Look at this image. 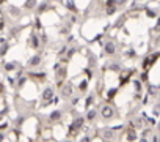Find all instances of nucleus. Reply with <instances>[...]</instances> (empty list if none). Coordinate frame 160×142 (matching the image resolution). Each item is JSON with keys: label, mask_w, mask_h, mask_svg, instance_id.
<instances>
[{"label": "nucleus", "mask_w": 160, "mask_h": 142, "mask_svg": "<svg viewBox=\"0 0 160 142\" xmlns=\"http://www.w3.org/2000/svg\"><path fill=\"white\" fill-rule=\"evenodd\" d=\"M58 118H61V112H60V111H55V112L50 114V120H52V122H55V120H58Z\"/></svg>", "instance_id": "9"}, {"label": "nucleus", "mask_w": 160, "mask_h": 142, "mask_svg": "<svg viewBox=\"0 0 160 142\" xmlns=\"http://www.w3.org/2000/svg\"><path fill=\"white\" fill-rule=\"evenodd\" d=\"M66 7H68L69 10H72V11H75V3L72 2V0H68V2H66Z\"/></svg>", "instance_id": "11"}, {"label": "nucleus", "mask_w": 160, "mask_h": 142, "mask_svg": "<svg viewBox=\"0 0 160 142\" xmlns=\"http://www.w3.org/2000/svg\"><path fill=\"white\" fill-rule=\"evenodd\" d=\"M113 115H115V111H113L112 106H104L102 107V117L104 118H112Z\"/></svg>", "instance_id": "3"}, {"label": "nucleus", "mask_w": 160, "mask_h": 142, "mask_svg": "<svg viewBox=\"0 0 160 142\" xmlns=\"http://www.w3.org/2000/svg\"><path fill=\"white\" fill-rule=\"evenodd\" d=\"M127 139H129V141H135V139H137V133H135L134 128H130V129L127 131Z\"/></svg>", "instance_id": "8"}, {"label": "nucleus", "mask_w": 160, "mask_h": 142, "mask_svg": "<svg viewBox=\"0 0 160 142\" xmlns=\"http://www.w3.org/2000/svg\"><path fill=\"white\" fill-rule=\"evenodd\" d=\"M110 70L118 71V70H119V65H118V63H112V65H110Z\"/></svg>", "instance_id": "16"}, {"label": "nucleus", "mask_w": 160, "mask_h": 142, "mask_svg": "<svg viewBox=\"0 0 160 142\" xmlns=\"http://www.w3.org/2000/svg\"><path fill=\"white\" fill-rule=\"evenodd\" d=\"M7 49H8V46L5 44V46L2 47V51H0V54H2V55H5V52H7Z\"/></svg>", "instance_id": "19"}, {"label": "nucleus", "mask_w": 160, "mask_h": 142, "mask_svg": "<svg viewBox=\"0 0 160 142\" xmlns=\"http://www.w3.org/2000/svg\"><path fill=\"white\" fill-rule=\"evenodd\" d=\"M46 5H47V3H41V7H39V11H44V10H46Z\"/></svg>", "instance_id": "23"}, {"label": "nucleus", "mask_w": 160, "mask_h": 142, "mask_svg": "<svg viewBox=\"0 0 160 142\" xmlns=\"http://www.w3.org/2000/svg\"><path fill=\"white\" fill-rule=\"evenodd\" d=\"M80 89L83 90V89H86V82H82V85H80Z\"/></svg>", "instance_id": "25"}, {"label": "nucleus", "mask_w": 160, "mask_h": 142, "mask_svg": "<svg viewBox=\"0 0 160 142\" xmlns=\"http://www.w3.org/2000/svg\"><path fill=\"white\" fill-rule=\"evenodd\" d=\"M83 123H85V118H82V117H79V118H75L72 123H71V126H69V131H71V134H74V133H77V129H80L82 126H83Z\"/></svg>", "instance_id": "1"}, {"label": "nucleus", "mask_w": 160, "mask_h": 142, "mask_svg": "<svg viewBox=\"0 0 160 142\" xmlns=\"http://www.w3.org/2000/svg\"><path fill=\"white\" fill-rule=\"evenodd\" d=\"M14 67H16L14 63H7V65H5V70H7V71H13Z\"/></svg>", "instance_id": "14"}, {"label": "nucleus", "mask_w": 160, "mask_h": 142, "mask_svg": "<svg viewBox=\"0 0 160 142\" xmlns=\"http://www.w3.org/2000/svg\"><path fill=\"white\" fill-rule=\"evenodd\" d=\"M146 14H148V16H151V18H154V16H156V13H154V11H151V10H148V11H146Z\"/></svg>", "instance_id": "21"}, {"label": "nucleus", "mask_w": 160, "mask_h": 142, "mask_svg": "<svg viewBox=\"0 0 160 142\" xmlns=\"http://www.w3.org/2000/svg\"><path fill=\"white\" fill-rule=\"evenodd\" d=\"M115 10H116V7H115V5H113V7H108V8H107V13L112 14V13H115Z\"/></svg>", "instance_id": "17"}, {"label": "nucleus", "mask_w": 160, "mask_h": 142, "mask_svg": "<svg viewBox=\"0 0 160 142\" xmlns=\"http://www.w3.org/2000/svg\"><path fill=\"white\" fill-rule=\"evenodd\" d=\"M57 81H58V87L63 84V79H64V76H66V68H64V65H57Z\"/></svg>", "instance_id": "2"}, {"label": "nucleus", "mask_w": 160, "mask_h": 142, "mask_svg": "<svg viewBox=\"0 0 160 142\" xmlns=\"http://www.w3.org/2000/svg\"><path fill=\"white\" fill-rule=\"evenodd\" d=\"M115 52H116V47H115V43H112V41H107V43H105V54H107V55H113Z\"/></svg>", "instance_id": "4"}, {"label": "nucleus", "mask_w": 160, "mask_h": 142, "mask_svg": "<svg viewBox=\"0 0 160 142\" xmlns=\"http://www.w3.org/2000/svg\"><path fill=\"white\" fill-rule=\"evenodd\" d=\"M134 84H135V87H137V90H138V92H140V90H141V85H140V82H138V81H135V82H134Z\"/></svg>", "instance_id": "20"}, {"label": "nucleus", "mask_w": 160, "mask_h": 142, "mask_svg": "<svg viewBox=\"0 0 160 142\" xmlns=\"http://www.w3.org/2000/svg\"><path fill=\"white\" fill-rule=\"evenodd\" d=\"M126 2V0H118V3H124Z\"/></svg>", "instance_id": "26"}, {"label": "nucleus", "mask_w": 160, "mask_h": 142, "mask_svg": "<svg viewBox=\"0 0 160 142\" xmlns=\"http://www.w3.org/2000/svg\"><path fill=\"white\" fill-rule=\"evenodd\" d=\"M3 139V134H0V141H2Z\"/></svg>", "instance_id": "27"}, {"label": "nucleus", "mask_w": 160, "mask_h": 142, "mask_svg": "<svg viewBox=\"0 0 160 142\" xmlns=\"http://www.w3.org/2000/svg\"><path fill=\"white\" fill-rule=\"evenodd\" d=\"M71 95V85H66L63 89V96H69Z\"/></svg>", "instance_id": "12"}, {"label": "nucleus", "mask_w": 160, "mask_h": 142, "mask_svg": "<svg viewBox=\"0 0 160 142\" xmlns=\"http://www.w3.org/2000/svg\"><path fill=\"white\" fill-rule=\"evenodd\" d=\"M24 82H25V78H20V79H19V85H22Z\"/></svg>", "instance_id": "24"}, {"label": "nucleus", "mask_w": 160, "mask_h": 142, "mask_svg": "<svg viewBox=\"0 0 160 142\" xmlns=\"http://www.w3.org/2000/svg\"><path fill=\"white\" fill-rule=\"evenodd\" d=\"M30 46L31 47H38V46H39V40H38V36H35V35L30 36Z\"/></svg>", "instance_id": "7"}, {"label": "nucleus", "mask_w": 160, "mask_h": 142, "mask_svg": "<svg viewBox=\"0 0 160 142\" xmlns=\"http://www.w3.org/2000/svg\"><path fill=\"white\" fill-rule=\"evenodd\" d=\"M35 7H36V0H27V2H25V8L31 10V8H35Z\"/></svg>", "instance_id": "10"}, {"label": "nucleus", "mask_w": 160, "mask_h": 142, "mask_svg": "<svg viewBox=\"0 0 160 142\" xmlns=\"http://www.w3.org/2000/svg\"><path fill=\"white\" fill-rule=\"evenodd\" d=\"M115 2H116V0H107V5H108V7H113Z\"/></svg>", "instance_id": "22"}, {"label": "nucleus", "mask_w": 160, "mask_h": 142, "mask_svg": "<svg viewBox=\"0 0 160 142\" xmlns=\"http://www.w3.org/2000/svg\"><path fill=\"white\" fill-rule=\"evenodd\" d=\"M94 117H96V111H90V112H88V115H86L88 120H94Z\"/></svg>", "instance_id": "13"}, {"label": "nucleus", "mask_w": 160, "mask_h": 142, "mask_svg": "<svg viewBox=\"0 0 160 142\" xmlns=\"http://www.w3.org/2000/svg\"><path fill=\"white\" fill-rule=\"evenodd\" d=\"M74 54H75V49H69V51H68V57H72Z\"/></svg>", "instance_id": "18"}, {"label": "nucleus", "mask_w": 160, "mask_h": 142, "mask_svg": "<svg viewBox=\"0 0 160 142\" xmlns=\"http://www.w3.org/2000/svg\"><path fill=\"white\" fill-rule=\"evenodd\" d=\"M52 96H53V90H52V89H46V90H44V93H42V100L50 101V100H52Z\"/></svg>", "instance_id": "5"}, {"label": "nucleus", "mask_w": 160, "mask_h": 142, "mask_svg": "<svg viewBox=\"0 0 160 142\" xmlns=\"http://www.w3.org/2000/svg\"><path fill=\"white\" fill-rule=\"evenodd\" d=\"M115 93H116V89H112V90H108V95H107V96L112 100V98L115 96Z\"/></svg>", "instance_id": "15"}, {"label": "nucleus", "mask_w": 160, "mask_h": 142, "mask_svg": "<svg viewBox=\"0 0 160 142\" xmlns=\"http://www.w3.org/2000/svg\"><path fill=\"white\" fill-rule=\"evenodd\" d=\"M28 63H30V67H38V65L41 63V57H39V55H35V57H31Z\"/></svg>", "instance_id": "6"}]
</instances>
